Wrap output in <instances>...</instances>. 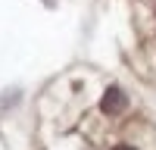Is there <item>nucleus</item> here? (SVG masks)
I'll list each match as a JSON object with an SVG mask.
<instances>
[{"instance_id":"obj_1","label":"nucleus","mask_w":156,"mask_h":150,"mask_svg":"<svg viewBox=\"0 0 156 150\" xmlns=\"http://www.w3.org/2000/svg\"><path fill=\"white\" fill-rule=\"evenodd\" d=\"M125 103H128V97L119 91V88H109V91L103 94V100H100V109L106 112V116H115V112L125 109Z\"/></svg>"},{"instance_id":"obj_2","label":"nucleus","mask_w":156,"mask_h":150,"mask_svg":"<svg viewBox=\"0 0 156 150\" xmlns=\"http://www.w3.org/2000/svg\"><path fill=\"white\" fill-rule=\"evenodd\" d=\"M19 91H6V97H0V109H6V106H12V103H19Z\"/></svg>"},{"instance_id":"obj_3","label":"nucleus","mask_w":156,"mask_h":150,"mask_svg":"<svg viewBox=\"0 0 156 150\" xmlns=\"http://www.w3.org/2000/svg\"><path fill=\"white\" fill-rule=\"evenodd\" d=\"M115 150H134V147H128V144H119V147H115Z\"/></svg>"},{"instance_id":"obj_4","label":"nucleus","mask_w":156,"mask_h":150,"mask_svg":"<svg viewBox=\"0 0 156 150\" xmlns=\"http://www.w3.org/2000/svg\"><path fill=\"white\" fill-rule=\"evenodd\" d=\"M44 3H50V6H53V0H44Z\"/></svg>"}]
</instances>
